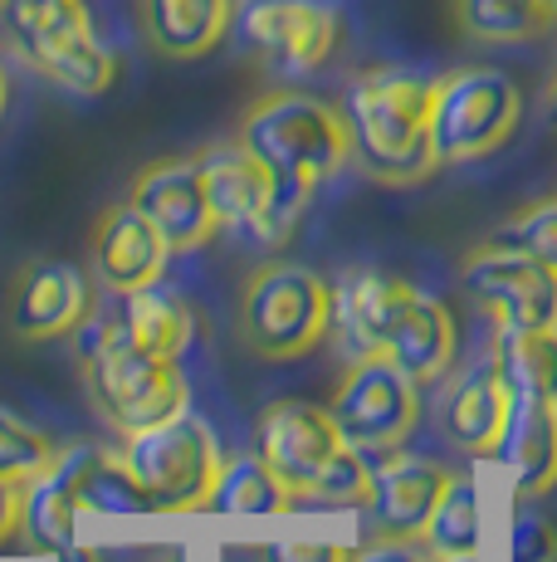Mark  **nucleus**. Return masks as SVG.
Instances as JSON below:
<instances>
[{
  "label": "nucleus",
  "instance_id": "nucleus-1",
  "mask_svg": "<svg viewBox=\"0 0 557 562\" xmlns=\"http://www.w3.org/2000/svg\"><path fill=\"white\" fill-rule=\"evenodd\" d=\"M435 79L401 64L362 69L348 83L342 117L352 133V161L382 187H421L441 171L431 137Z\"/></svg>",
  "mask_w": 557,
  "mask_h": 562
},
{
  "label": "nucleus",
  "instance_id": "nucleus-2",
  "mask_svg": "<svg viewBox=\"0 0 557 562\" xmlns=\"http://www.w3.org/2000/svg\"><path fill=\"white\" fill-rule=\"evenodd\" d=\"M235 137L270 167L274 181L308 191V196L352 161V133L342 108L298 89L260 93L240 113Z\"/></svg>",
  "mask_w": 557,
  "mask_h": 562
},
{
  "label": "nucleus",
  "instance_id": "nucleus-3",
  "mask_svg": "<svg viewBox=\"0 0 557 562\" xmlns=\"http://www.w3.org/2000/svg\"><path fill=\"white\" fill-rule=\"evenodd\" d=\"M333 333V284L294 259H270L240 289V338L254 358H308Z\"/></svg>",
  "mask_w": 557,
  "mask_h": 562
},
{
  "label": "nucleus",
  "instance_id": "nucleus-4",
  "mask_svg": "<svg viewBox=\"0 0 557 562\" xmlns=\"http://www.w3.org/2000/svg\"><path fill=\"white\" fill-rule=\"evenodd\" d=\"M123 460L143 484L152 514H206L225 450L201 416H171L152 430L123 436Z\"/></svg>",
  "mask_w": 557,
  "mask_h": 562
},
{
  "label": "nucleus",
  "instance_id": "nucleus-5",
  "mask_svg": "<svg viewBox=\"0 0 557 562\" xmlns=\"http://www.w3.org/2000/svg\"><path fill=\"white\" fill-rule=\"evenodd\" d=\"M523 123V89L495 64H469L435 79L431 137L441 167L499 153Z\"/></svg>",
  "mask_w": 557,
  "mask_h": 562
},
{
  "label": "nucleus",
  "instance_id": "nucleus-6",
  "mask_svg": "<svg viewBox=\"0 0 557 562\" xmlns=\"http://www.w3.org/2000/svg\"><path fill=\"white\" fill-rule=\"evenodd\" d=\"M83 382H89V402L117 436H137L162 420L181 416L191 402L181 358H157V352L137 348L133 338L113 342V348L83 352Z\"/></svg>",
  "mask_w": 557,
  "mask_h": 562
},
{
  "label": "nucleus",
  "instance_id": "nucleus-7",
  "mask_svg": "<svg viewBox=\"0 0 557 562\" xmlns=\"http://www.w3.org/2000/svg\"><path fill=\"white\" fill-rule=\"evenodd\" d=\"M196 161H201V177H206V196L220 231H240L254 245H284L294 235L298 215L314 201L308 191L274 181L270 167L240 137L201 147Z\"/></svg>",
  "mask_w": 557,
  "mask_h": 562
},
{
  "label": "nucleus",
  "instance_id": "nucleus-8",
  "mask_svg": "<svg viewBox=\"0 0 557 562\" xmlns=\"http://www.w3.org/2000/svg\"><path fill=\"white\" fill-rule=\"evenodd\" d=\"M5 40L39 79H49L64 93H79V99H99L117 79V59L93 35L83 0H64V5L35 10V15L5 20Z\"/></svg>",
  "mask_w": 557,
  "mask_h": 562
},
{
  "label": "nucleus",
  "instance_id": "nucleus-9",
  "mask_svg": "<svg viewBox=\"0 0 557 562\" xmlns=\"http://www.w3.org/2000/svg\"><path fill=\"white\" fill-rule=\"evenodd\" d=\"M328 416L342 430V440L367 450V456L401 450L421 420V386L387 352H367V358L348 362L342 382L328 396Z\"/></svg>",
  "mask_w": 557,
  "mask_h": 562
},
{
  "label": "nucleus",
  "instance_id": "nucleus-10",
  "mask_svg": "<svg viewBox=\"0 0 557 562\" xmlns=\"http://www.w3.org/2000/svg\"><path fill=\"white\" fill-rule=\"evenodd\" d=\"M459 284L495 328H557V269L509 245H475L459 265Z\"/></svg>",
  "mask_w": 557,
  "mask_h": 562
},
{
  "label": "nucleus",
  "instance_id": "nucleus-11",
  "mask_svg": "<svg viewBox=\"0 0 557 562\" xmlns=\"http://www.w3.org/2000/svg\"><path fill=\"white\" fill-rule=\"evenodd\" d=\"M245 45L278 74H314L333 59L342 15L328 0H245L235 5Z\"/></svg>",
  "mask_w": 557,
  "mask_h": 562
},
{
  "label": "nucleus",
  "instance_id": "nucleus-12",
  "mask_svg": "<svg viewBox=\"0 0 557 562\" xmlns=\"http://www.w3.org/2000/svg\"><path fill=\"white\" fill-rule=\"evenodd\" d=\"M127 201L157 225V235L167 240L171 255H191L201 245L216 240L220 221L211 211L206 196V177H201L196 153L191 157H157L147 161L143 171L133 177V191Z\"/></svg>",
  "mask_w": 557,
  "mask_h": 562
},
{
  "label": "nucleus",
  "instance_id": "nucleus-13",
  "mask_svg": "<svg viewBox=\"0 0 557 562\" xmlns=\"http://www.w3.org/2000/svg\"><path fill=\"white\" fill-rule=\"evenodd\" d=\"M99 308L93 284L69 259H25L10 284V333L20 342L73 338L83 318Z\"/></svg>",
  "mask_w": 557,
  "mask_h": 562
},
{
  "label": "nucleus",
  "instance_id": "nucleus-14",
  "mask_svg": "<svg viewBox=\"0 0 557 562\" xmlns=\"http://www.w3.org/2000/svg\"><path fill=\"white\" fill-rule=\"evenodd\" d=\"M348 446L342 430L333 426L328 406H314V402H270L254 420V450L264 456V464L288 484V490L304 499L308 484L333 464V456Z\"/></svg>",
  "mask_w": 557,
  "mask_h": 562
},
{
  "label": "nucleus",
  "instance_id": "nucleus-15",
  "mask_svg": "<svg viewBox=\"0 0 557 562\" xmlns=\"http://www.w3.org/2000/svg\"><path fill=\"white\" fill-rule=\"evenodd\" d=\"M167 259H171L167 240L133 201H117L93 221L89 269L103 294L123 299V294H137V289H152L167 274Z\"/></svg>",
  "mask_w": 557,
  "mask_h": 562
},
{
  "label": "nucleus",
  "instance_id": "nucleus-16",
  "mask_svg": "<svg viewBox=\"0 0 557 562\" xmlns=\"http://www.w3.org/2000/svg\"><path fill=\"white\" fill-rule=\"evenodd\" d=\"M450 474L455 470L421 460V456H401V450L372 456V499L362 509L372 538H421L435 504H441Z\"/></svg>",
  "mask_w": 557,
  "mask_h": 562
},
{
  "label": "nucleus",
  "instance_id": "nucleus-17",
  "mask_svg": "<svg viewBox=\"0 0 557 562\" xmlns=\"http://www.w3.org/2000/svg\"><path fill=\"white\" fill-rule=\"evenodd\" d=\"M416 284L387 274V269H348L333 284V328L348 342L352 358L382 352L401 318V308L411 304Z\"/></svg>",
  "mask_w": 557,
  "mask_h": 562
},
{
  "label": "nucleus",
  "instance_id": "nucleus-18",
  "mask_svg": "<svg viewBox=\"0 0 557 562\" xmlns=\"http://www.w3.org/2000/svg\"><path fill=\"white\" fill-rule=\"evenodd\" d=\"M79 499H73V474H69V456H59L49 470H39L35 480L20 484V543L39 558L55 562H99V553H83L79 548Z\"/></svg>",
  "mask_w": 557,
  "mask_h": 562
},
{
  "label": "nucleus",
  "instance_id": "nucleus-19",
  "mask_svg": "<svg viewBox=\"0 0 557 562\" xmlns=\"http://www.w3.org/2000/svg\"><path fill=\"white\" fill-rule=\"evenodd\" d=\"M509 406H513V386L499 376L495 362L459 372L441 396V436L465 456H499Z\"/></svg>",
  "mask_w": 557,
  "mask_h": 562
},
{
  "label": "nucleus",
  "instance_id": "nucleus-20",
  "mask_svg": "<svg viewBox=\"0 0 557 562\" xmlns=\"http://www.w3.org/2000/svg\"><path fill=\"white\" fill-rule=\"evenodd\" d=\"M499 456L513 470V490L523 504H538L557 490V402L533 392H513L509 426H503Z\"/></svg>",
  "mask_w": 557,
  "mask_h": 562
},
{
  "label": "nucleus",
  "instance_id": "nucleus-21",
  "mask_svg": "<svg viewBox=\"0 0 557 562\" xmlns=\"http://www.w3.org/2000/svg\"><path fill=\"white\" fill-rule=\"evenodd\" d=\"M382 352H387V358L401 367L416 386L445 382L450 367H455V352H459L455 313H450L441 299H431V294L416 289L411 304H406L401 318H396V328H391V338H387V348Z\"/></svg>",
  "mask_w": 557,
  "mask_h": 562
},
{
  "label": "nucleus",
  "instance_id": "nucleus-22",
  "mask_svg": "<svg viewBox=\"0 0 557 562\" xmlns=\"http://www.w3.org/2000/svg\"><path fill=\"white\" fill-rule=\"evenodd\" d=\"M147 45L167 59H206L235 25V0H137Z\"/></svg>",
  "mask_w": 557,
  "mask_h": 562
},
{
  "label": "nucleus",
  "instance_id": "nucleus-23",
  "mask_svg": "<svg viewBox=\"0 0 557 562\" xmlns=\"http://www.w3.org/2000/svg\"><path fill=\"white\" fill-rule=\"evenodd\" d=\"M69 456V474H73V499H79V514H152L143 484L133 480L123 450H103L89 446V440H73L64 446Z\"/></svg>",
  "mask_w": 557,
  "mask_h": 562
},
{
  "label": "nucleus",
  "instance_id": "nucleus-24",
  "mask_svg": "<svg viewBox=\"0 0 557 562\" xmlns=\"http://www.w3.org/2000/svg\"><path fill=\"white\" fill-rule=\"evenodd\" d=\"M489 362L513 392L557 402V328H495Z\"/></svg>",
  "mask_w": 557,
  "mask_h": 562
},
{
  "label": "nucleus",
  "instance_id": "nucleus-25",
  "mask_svg": "<svg viewBox=\"0 0 557 562\" xmlns=\"http://www.w3.org/2000/svg\"><path fill=\"white\" fill-rule=\"evenodd\" d=\"M211 509L220 514H288L298 509V494L264 464V456H225Z\"/></svg>",
  "mask_w": 557,
  "mask_h": 562
},
{
  "label": "nucleus",
  "instance_id": "nucleus-26",
  "mask_svg": "<svg viewBox=\"0 0 557 562\" xmlns=\"http://www.w3.org/2000/svg\"><path fill=\"white\" fill-rule=\"evenodd\" d=\"M123 323H127V338L137 348L157 352V358H181L196 333V318H191L186 299L177 294H157L152 289H137V294H123Z\"/></svg>",
  "mask_w": 557,
  "mask_h": 562
},
{
  "label": "nucleus",
  "instance_id": "nucleus-27",
  "mask_svg": "<svg viewBox=\"0 0 557 562\" xmlns=\"http://www.w3.org/2000/svg\"><path fill=\"white\" fill-rule=\"evenodd\" d=\"M459 30L485 45H523L553 25L548 0H455Z\"/></svg>",
  "mask_w": 557,
  "mask_h": 562
},
{
  "label": "nucleus",
  "instance_id": "nucleus-28",
  "mask_svg": "<svg viewBox=\"0 0 557 562\" xmlns=\"http://www.w3.org/2000/svg\"><path fill=\"white\" fill-rule=\"evenodd\" d=\"M425 553L450 558V553H475L479 548V499H475V480L469 474H450L441 504H435L431 524L421 533Z\"/></svg>",
  "mask_w": 557,
  "mask_h": 562
},
{
  "label": "nucleus",
  "instance_id": "nucleus-29",
  "mask_svg": "<svg viewBox=\"0 0 557 562\" xmlns=\"http://www.w3.org/2000/svg\"><path fill=\"white\" fill-rule=\"evenodd\" d=\"M59 456V446L39 426H30L25 416H15L10 406H0V480L25 484L39 470H49Z\"/></svg>",
  "mask_w": 557,
  "mask_h": 562
},
{
  "label": "nucleus",
  "instance_id": "nucleus-30",
  "mask_svg": "<svg viewBox=\"0 0 557 562\" xmlns=\"http://www.w3.org/2000/svg\"><path fill=\"white\" fill-rule=\"evenodd\" d=\"M304 499L328 504V509H367V499H372V456L357 450V446H342L333 456V464L308 484Z\"/></svg>",
  "mask_w": 557,
  "mask_h": 562
},
{
  "label": "nucleus",
  "instance_id": "nucleus-31",
  "mask_svg": "<svg viewBox=\"0 0 557 562\" xmlns=\"http://www.w3.org/2000/svg\"><path fill=\"white\" fill-rule=\"evenodd\" d=\"M495 245H509V250H523L543 265L557 269V196H543V201H528L489 235Z\"/></svg>",
  "mask_w": 557,
  "mask_h": 562
},
{
  "label": "nucleus",
  "instance_id": "nucleus-32",
  "mask_svg": "<svg viewBox=\"0 0 557 562\" xmlns=\"http://www.w3.org/2000/svg\"><path fill=\"white\" fill-rule=\"evenodd\" d=\"M557 558V528L553 518L523 509L519 528H513V562H553Z\"/></svg>",
  "mask_w": 557,
  "mask_h": 562
},
{
  "label": "nucleus",
  "instance_id": "nucleus-33",
  "mask_svg": "<svg viewBox=\"0 0 557 562\" xmlns=\"http://www.w3.org/2000/svg\"><path fill=\"white\" fill-rule=\"evenodd\" d=\"M352 548L323 543V538H288V543H270L260 562H348Z\"/></svg>",
  "mask_w": 557,
  "mask_h": 562
},
{
  "label": "nucleus",
  "instance_id": "nucleus-34",
  "mask_svg": "<svg viewBox=\"0 0 557 562\" xmlns=\"http://www.w3.org/2000/svg\"><path fill=\"white\" fill-rule=\"evenodd\" d=\"M348 562H435L425 553L421 538H367L362 548H352Z\"/></svg>",
  "mask_w": 557,
  "mask_h": 562
},
{
  "label": "nucleus",
  "instance_id": "nucleus-35",
  "mask_svg": "<svg viewBox=\"0 0 557 562\" xmlns=\"http://www.w3.org/2000/svg\"><path fill=\"white\" fill-rule=\"evenodd\" d=\"M20 538V484L0 480V548Z\"/></svg>",
  "mask_w": 557,
  "mask_h": 562
},
{
  "label": "nucleus",
  "instance_id": "nucleus-36",
  "mask_svg": "<svg viewBox=\"0 0 557 562\" xmlns=\"http://www.w3.org/2000/svg\"><path fill=\"white\" fill-rule=\"evenodd\" d=\"M49 5H64V0H0V25L20 15H35V10H49Z\"/></svg>",
  "mask_w": 557,
  "mask_h": 562
},
{
  "label": "nucleus",
  "instance_id": "nucleus-37",
  "mask_svg": "<svg viewBox=\"0 0 557 562\" xmlns=\"http://www.w3.org/2000/svg\"><path fill=\"white\" fill-rule=\"evenodd\" d=\"M548 123H553V133H557V74H553V83H548Z\"/></svg>",
  "mask_w": 557,
  "mask_h": 562
},
{
  "label": "nucleus",
  "instance_id": "nucleus-38",
  "mask_svg": "<svg viewBox=\"0 0 557 562\" xmlns=\"http://www.w3.org/2000/svg\"><path fill=\"white\" fill-rule=\"evenodd\" d=\"M5 103H10V79H5V64H0V117H5Z\"/></svg>",
  "mask_w": 557,
  "mask_h": 562
},
{
  "label": "nucleus",
  "instance_id": "nucleus-39",
  "mask_svg": "<svg viewBox=\"0 0 557 562\" xmlns=\"http://www.w3.org/2000/svg\"><path fill=\"white\" fill-rule=\"evenodd\" d=\"M435 562H475V553H450V558H435Z\"/></svg>",
  "mask_w": 557,
  "mask_h": 562
},
{
  "label": "nucleus",
  "instance_id": "nucleus-40",
  "mask_svg": "<svg viewBox=\"0 0 557 562\" xmlns=\"http://www.w3.org/2000/svg\"><path fill=\"white\" fill-rule=\"evenodd\" d=\"M152 562H186V558H181V553H157Z\"/></svg>",
  "mask_w": 557,
  "mask_h": 562
},
{
  "label": "nucleus",
  "instance_id": "nucleus-41",
  "mask_svg": "<svg viewBox=\"0 0 557 562\" xmlns=\"http://www.w3.org/2000/svg\"><path fill=\"white\" fill-rule=\"evenodd\" d=\"M548 5H553V25H557V0H548Z\"/></svg>",
  "mask_w": 557,
  "mask_h": 562
}]
</instances>
